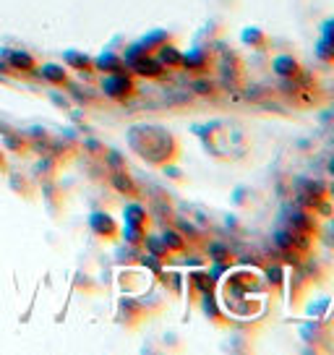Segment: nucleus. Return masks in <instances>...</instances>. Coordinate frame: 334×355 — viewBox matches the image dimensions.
Returning a JSON list of instances; mask_svg holds the SVG:
<instances>
[{"mask_svg": "<svg viewBox=\"0 0 334 355\" xmlns=\"http://www.w3.org/2000/svg\"><path fill=\"white\" fill-rule=\"evenodd\" d=\"M204 313H206V316H212V319H220V311H217L214 298L209 295V293H204Z\"/></svg>", "mask_w": 334, "mask_h": 355, "instance_id": "obj_11", "label": "nucleus"}, {"mask_svg": "<svg viewBox=\"0 0 334 355\" xmlns=\"http://www.w3.org/2000/svg\"><path fill=\"white\" fill-rule=\"evenodd\" d=\"M243 42L254 44V47H261V44L267 42V34L261 32V29H256V26H248V29H243Z\"/></svg>", "mask_w": 334, "mask_h": 355, "instance_id": "obj_7", "label": "nucleus"}, {"mask_svg": "<svg viewBox=\"0 0 334 355\" xmlns=\"http://www.w3.org/2000/svg\"><path fill=\"white\" fill-rule=\"evenodd\" d=\"M180 58H183V53L180 50H175L173 44H159V50H157V60L162 63V66L167 68H178L180 66Z\"/></svg>", "mask_w": 334, "mask_h": 355, "instance_id": "obj_3", "label": "nucleus"}, {"mask_svg": "<svg viewBox=\"0 0 334 355\" xmlns=\"http://www.w3.org/2000/svg\"><path fill=\"white\" fill-rule=\"evenodd\" d=\"M209 254L214 256V261H217V264H225V261H227V248H225V245H220V243L209 245Z\"/></svg>", "mask_w": 334, "mask_h": 355, "instance_id": "obj_10", "label": "nucleus"}, {"mask_svg": "<svg viewBox=\"0 0 334 355\" xmlns=\"http://www.w3.org/2000/svg\"><path fill=\"white\" fill-rule=\"evenodd\" d=\"M193 282H196V288H199L201 293H212V277H209V272H201V275H196V277H193Z\"/></svg>", "mask_w": 334, "mask_h": 355, "instance_id": "obj_9", "label": "nucleus"}, {"mask_svg": "<svg viewBox=\"0 0 334 355\" xmlns=\"http://www.w3.org/2000/svg\"><path fill=\"white\" fill-rule=\"evenodd\" d=\"M180 66H186L188 71H201V68L206 66V55H204L201 50H191V53H183V58H180Z\"/></svg>", "mask_w": 334, "mask_h": 355, "instance_id": "obj_5", "label": "nucleus"}, {"mask_svg": "<svg viewBox=\"0 0 334 355\" xmlns=\"http://www.w3.org/2000/svg\"><path fill=\"white\" fill-rule=\"evenodd\" d=\"M134 68L136 71H139V73H141V76H159V73H162V63H159V60H157V58H146V55H141V60H136L134 63Z\"/></svg>", "mask_w": 334, "mask_h": 355, "instance_id": "obj_4", "label": "nucleus"}, {"mask_svg": "<svg viewBox=\"0 0 334 355\" xmlns=\"http://www.w3.org/2000/svg\"><path fill=\"white\" fill-rule=\"evenodd\" d=\"M316 53H319V58H324V60H334V42L326 40V37H322L319 44H316Z\"/></svg>", "mask_w": 334, "mask_h": 355, "instance_id": "obj_8", "label": "nucleus"}, {"mask_svg": "<svg viewBox=\"0 0 334 355\" xmlns=\"http://www.w3.org/2000/svg\"><path fill=\"white\" fill-rule=\"evenodd\" d=\"M326 170H329V175H334V157L329 159V162H326Z\"/></svg>", "mask_w": 334, "mask_h": 355, "instance_id": "obj_14", "label": "nucleus"}, {"mask_svg": "<svg viewBox=\"0 0 334 355\" xmlns=\"http://www.w3.org/2000/svg\"><path fill=\"white\" fill-rule=\"evenodd\" d=\"M272 68H274V73H277L279 78L301 76V63H298V58H292V55H274L272 58Z\"/></svg>", "mask_w": 334, "mask_h": 355, "instance_id": "obj_1", "label": "nucleus"}, {"mask_svg": "<svg viewBox=\"0 0 334 355\" xmlns=\"http://www.w3.org/2000/svg\"><path fill=\"white\" fill-rule=\"evenodd\" d=\"M105 89H107L110 97H118V100H121V97H128V94H131L134 84L125 76H110V78H105Z\"/></svg>", "mask_w": 334, "mask_h": 355, "instance_id": "obj_2", "label": "nucleus"}, {"mask_svg": "<svg viewBox=\"0 0 334 355\" xmlns=\"http://www.w3.org/2000/svg\"><path fill=\"white\" fill-rule=\"evenodd\" d=\"M322 37H326V40L334 42V19H326V21L322 24Z\"/></svg>", "mask_w": 334, "mask_h": 355, "instance_id": "obj_12", "label": "nucleus"}, {"mask_svg": "<svg viewBox=\"0 0 334 355\" xmlns=\"http://www.w3.org/2000/svg\"><path fill=\"white\" fill-rule=\"evenodd\" d=\"M329 191H332V196H334V183H332V186H329Z\"/></svg>", "mask_w": 334, "mask_h": 355, "instance_id": "obj_15", "label": "nucleus"}, {"mask_svg": "<svg viewBox=\"0 0 334 355\" xmlns=\"http://www.w3.org/2000/svg\"><path fill=\"white\" fill-rule=\"evenodd\" d=\"M162 243L167 245V251H183V248H186L183 235L175 233V230H165V235H162Z\"/></svg>", "mask_w": 334, "mask_h": 355, "instance_id": "obj_6", "label": "nucleus"}, {"mask_svg": "<svg viewBox=\"0 0 334 355\" xmlns=\"http://www.w3.org/2000/svg\"><path fill=\"white\" fill-rule=\"evenodd\" d=\"M196 92H212V84H209V81H196Z\"/></svg>", "mask_w": 334, "mask_h": 355, "instance_id": "obj_13", "label": "nucleus"}]
</instances>
